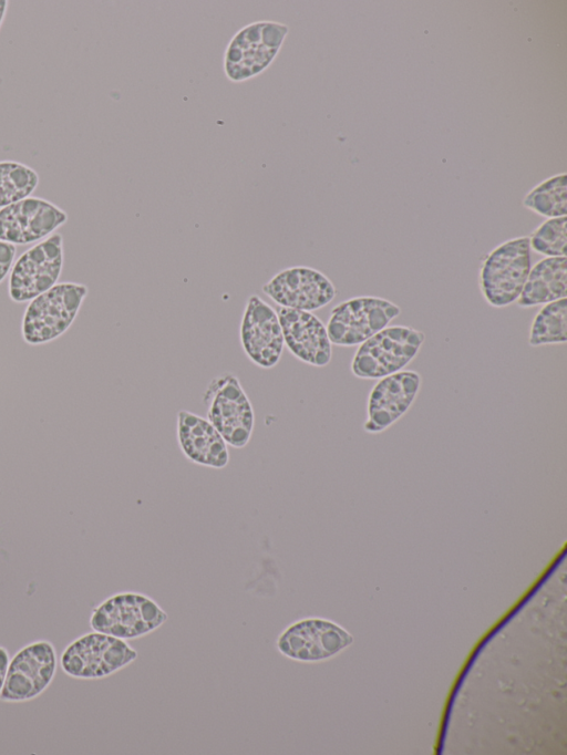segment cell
Returning <instances> with one entry per match:
<instances>
[{"mask_svg":"<svg viewBox=\"0 0 567 755\" xmlns=\"http://www.w3.org/2000/svg\"><path fill=\"white\" fill-rule=\"evenodd\" d=\"M68 221V214L55 204L29 196L0 209V240L28 245L52 235Z\"/></svg>","mask_w":567,"mask_h":755,"instance_id":"cell-14","label":"cell"},{"mask_svg":"<svg viewBox=\"0 0 567 755\" xmlns=\"http://www.w3.org/2000/svg\"><path fill=\"white\" fill-rule=\"evenodd\" d=\"M63 259V237L59 232H53L29 248L10 270V299L17 303L31 301L56 285Z\"/></svg>","mask_w":567,"mask_h":755,"instance_id":"cell-10","label":"cell"},{"mask_svg":"<svg viewBox=\"0 0 567 755\" xmlns=\"http://www.w3.org/2000/svg\"><path fill=\"white\" fill-rule=\"evenodd\" d=\"M137 656L127 641L92 630L64 648L59 664L72 679L101 680L126 668Z\"/></svg>","mask_w":567,"mask_h":755,"instance_id":"cell-6","label":"cell"},{"mask_svg":"<svg viewBox=\"0 0 567 755\" xmlns=\"http://www.w3.org/2000/svg\"><path fill=\"white\" fill-rule=\"evenodd\" d=\"M400 313L401 308L385 298L353 297L331 309L326 329L332 345L355 347L386 328Z\"/></svg>","mask_w":567,"mask_h":755,"instance_id":"cell-8","label":"cell"},{"mask_svg":"<svg viewBox=\"0 0 567 755\" xmlns=\"http://www.w3.org/2000/svg\"><path fill=\"white\" fill-rule=\"evenodd\" d=\"M8 6H9V2L7 0H0V28L3 23L4 18H6Z\"/></svg>","mask_w":567,"mask_h":755,"instance_id":"cell-25","label":"cell"},{"mask_svg":"<svg viewBox=\"0 0 567 755\" xmlns=\"http://www.w3.org/2000/svg\"><path fill=\"white\" fill-rule=\"evenodd\" d=\"M87 293L83 283L60 282L32 299L22 318L24 342L39 345L62 335L74 322Z\"/></svg>","mask_w":567,"mask_h":755,"instance_id":"cell-4","label":"cell"},{"mask_svg":"<svg viewBox=\"0 0 567 755\" xmlns=\"http://www.w3.org/2000/svg\"><path fill=\"white\" fill-rule=\"evenodd\" d=\"M422 386L420 373L402 370L378 380L367 403L363 430L379 434L399 421L413 405Z\"/></svg>","mask_w":567,"mask_h":755,"instance_id":"cell-15","label":"cell"},{"mask_svg":"<svg viewBox=\"0 0 567 755\" xmlns=\"http://www.w3.org/2000/svg\"><path fill=\"white\" fill-rule=\"evenodd\" d=\"M530 211L548 218L567 214V176L565 173L548 177L533 187L523 198Z\"/></svg>","mask_w":567,"mask_h":755,"instance_id":"cell-19","label":"cell"},{"mask_svg":"<svg viewBox=\"0 0 567 755\" xmlns=\"http://www.w3.org/2000/svg\"><path fill=\"white\" fill-rule=\"evenodd\" d=\"M351 634L333 621L310 617L293 621L276 639L285 658L302 663L328 660L352 643Z\"/></svg>","mask_w":567,"mask_h":755,"instance_id":"cell-11","label":"cell"},{"mask_svg":"<svg viewBox=\"0 0 567 755\" xmlns=\"http://www.w3.org/2000/svg\"><path fill=\"white\" fill-rule=\"evenodd\" d=\"M167 619L166 611L150 596L122 591L95 606L89 623L94 631L130 641L152 633Z\"/></svg>","mask_w":567,"mask_h":755,"instance_id":"cell-2","label":"cell"},{"mask_svg":"<svg viewBox=\"0 0 567 755\" xmlns=\"http://www.w3.org/2000/svg\"><path fill=\"white\" fill-rule=\"evenodd\" d=\"M239 340L246 356L258 368L272 369L282 356L285 342L277 311L257 294L246 300Z\"/></svg>","mask_w":567,"mask_h":755,"instance_id":"cell-13","label":"cell"},{"mask_svg":"<svg viewBox=\"0 0 567 755\" xmlns=\"http://www.w3.org/2000/svg\"><path fill=\"white\" fill-rule=\"evenodd\" d=\"M285 347L300 362L316 368L328 365L332 343L326 324L312 312L276 307Z\"/></svg>","mask_w":567,"mask_h":755,"instance_id":"cell-16","label":"cell"},{"mask_svg":"<svg viewBox=\"0 0 567 755\" xmlns=\"http://www.w3.org/2000/svg\"><path fill=\"white\" fill-rule=\"evenodd\" d=\"M567 296V257H545L528 273L516 300L519 308L544 306Z\"/></svg>","mask_w":567,"mask_h":755,"instance_id":"cell-18","label":"cell"},{"mask_svg":"<svg viewBox=\"0 0 567 755\" xmlns=\"http://www.w3.org/2000/svg\"><path fill=\"white\" fill-rule=\"evenodd\" d=\"M40 182L38 173L17 161H0V209L31 196Z\"/></svg>","mask_w":567,"mask_h":755,"instance_id":"cell-21","label":"cell"},{"mask_svg":"<svg viewBox=\"0 0 567 755\" xmlns=\"http://www.w3.org/2000/svg\"><path fill=\"white\" fill-rule=\"evenodd\" d=\"M261 291L277 307L313 312L328 306L337 288L327 275L308 266H293L275 273Z\"/></svg>","mask_w":567,"mask_h":755,"instance_id":"cell-12","label":"cell"},{"mask_svg":"<svg viewBox=\"0 0 567 755\" xmlns=\"http://www.w3.org/2000/svg\"><path fill=\"white\" fill-rule=\"evenodd\" d=\"M203 403L206 418L228 446L239 449L250 442L255 412L237 375L225 372L212 379L203 394Z\"/></svg>","mask_w":567,"mask_h":755,"instance_id":"cell-5","label":"cell"},{"mask_svg":"<svg viewBox=\"0 0 567 755\" xmlns=\"http://www.w3.org/2000/svg\"><path fill=\"white\" fill-rule=\"evenodd\" d=\"M9 661H10L9 651L4 647L0 645V693L3 687Z\"/></svg>","mask_w":567,"mask_h":755,"instance_id":"cell-24","label":"cell"},{"mask_svg":"<svg viewBox=\"0 0 567 755\" xmlns=\"http://www.w3.org/2000/svg\"><path fill=\"white\" fill-rule=\"evenodd\" d=\"M288 31V25L276 21H256L238 30L224 55L227 79L241 82L264 72L280 51Z\"/></svg>","mask_w":567,"mask_h":755,"instance_id":"cell-7","label":"cell"},{"mask_svg":"<svg viewBox=\"0 0 567 755\" xmlns=\"http://www.w3.org/2000/svg\"><path fill=\"white\" fill-rule=\"evenodd\" d=\"M425 334L409 325H388L358 345L351 373L363 380H379L404 370L419 354Z\"/></svg>","mask_w":567,"mask_h":755,"instance_id":"cell-3","label":"cell"},{"mask_svg":"<svg viewBox=\"0 0 567 755\" xmlns=\"http://www.w3.org/2000/svg\"><path fill=\"white\" fill-rule=\"evenodd\" d=\"M17 248L0 240V283L4 280L14 263Z\"/></svg>","mask_w":567,"mask_h":755,"instance_id":"cell-23","label":"cell"},{"mask_svg":"<svg viewBox=\"0 0 567 755\" xmlns=\"http://www.w3.org/2000/svg\"><path fill=\"white\" fill-rule=\"evenodd\" d=\"M530 250L545 257H566L567 217L548 218L528 237Z\"/></svg>","mask_w":567,"mask_h":755,"instance_id":"cell-22","label":"cell"},{"mask_svg":"<svg viewBox=\"0 0 567 755\" xmlns=\"http://www.w3.org/2000/svg\"><path fill=\"white\" fill-rule=\"evenodd\" d=\"M527 236L508 239L493 248L482 260L478 287L484 300L494 308L516 302L532 268Z\"/></svg>","mask_w":567,"mask_h":755,"instance_id":"cell-1","label":"cell"},{"mask_svg":"<svg viewBox=\"0 0 567 755\" xmlns=\"http://www.w3.org/2000/svg\"><path fill=\"white\" fill-rule=\"evenodd\" d=\"M567 341V299L543 306L530 324L528 344L540 347Z\"/></svg>","mask_w":567,"mask_h":755,"instance_id":"cell-20","label":"cell"},{"mask_svg":"<svg viewBox=\"0 0 567 755\" xmlns=\"http://www.w3.org/2000/svg\"><path fill=\"white\" fill-rule=\"evenodd\" d=\"M176 437L182 454L189 462L214 469L228 465V445L206 417L187 410L178 411Z\"/></svg>","mask_w":567,"mask_h":755,"instance_id":"cell-17","label":"cell"},{"mask_svg":"<svg viewBox=\"0 0 567 755\" xmlns=\"http://www.w3.org/2000/svg\"><path fill=\"white\" fill-rule=\"evenodd\" d=\"M59 658L49 640L32 641L12 656L0 693V701L23 703L40 696L53 682Z\"/></svg>","mask_w":567,"mask_h":755,"instance_id":"cell-9","label":"cell"}]
</instances>
